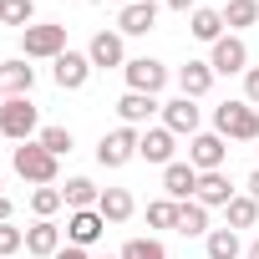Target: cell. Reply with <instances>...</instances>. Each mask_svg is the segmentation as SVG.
Returning <instances> with one entry per match:
<instances>
[{"label": "cell", "mask_w": 259, "mask_h": 259, "mask_svg": "<svg viewBox=\"0 0 259 259\" xmlns=\"http://www.w3.org/2000/svg\"><path fill=\"white\" fill-rule=\"evenodd\" d=\"M87 56H92V66H127V46H122V31H97L92 36V46H87Z\"/></svg>", "instance_id": "4fadbf2b"}, {"label": "cell", "mask_w": 259, "mask_h": 259, "mask_svg": "<svg viewBox=\"0 0 259 259\" xmlns=\"http://www.w3.org/2000/svg\"><path fill=\"white\" fill-rule=\"evenodd\" d=\"M56 259H92V254H87V249H76V244H66V249H61Z\"/></svg>", "instance_id": "e575fe53"}, {"label": "cell", "mask_w": 259, "mask_h": 259, "mask_svg": "<svg viewBox=\"0 0 259 259\" xmlns=\"http://www.w3.org/2000/svg\"><path fill=\"white\" fill-rule=\"evenodd\" d=\"M138 143H143L138 127H112V133H102V143H97V163L102 168H127L138 158Z\"/></svg>", "instance_id": "5b68a950"}, {"label": "cell", "mask_w": 259, "mask_h": 259, "mask_svg": "<svg viewBox=\"0 0 259 259\" xmlns=\"http://www.w3.org/2000/svg\"><path fill=\"white\" fill-rule=\"evenodd\" d=\"M163 193H168L173 203H188V198L198 193V168H193V163H168V168H163Z\"/></svg>", "instance_id": "5bb4252c"}, {"label": "cell", "mask_w": 259, "mask_h": 259, "mask_svg": "<svg viewBox=\"0 0 259 259\" xmlns=\"http://www.w3.org/2000/svg\"><path fill=\"white\" fill-rule=\"evenodd\" d=\"M36 21V0H0V26H31Z\"/></svg>", "instance_id": "83f0119b"}, {"label": "cell", "mask_w": 259, "mask_h": 259, "mask_svg": "<svg viewBox=\"0 0 259 259\" xmlns=\"http://www.w3.org/2000/svg\"><path fill=\"white\" fill-rule=\"evenodd\" d=\"M133 6H158V0H133Z\"/></svg>", "instance_id": "ab89813d"}, {"label": "cell", "mask_w": 259, "mask_h": 259, "mask_svg": "<svg viewBox=\"0 0 259 259\" xmlns=\"http://www.w3.org/2000/svg\"><path fill=\"white\" fill-rule=\"evenodd\" d=\"M224 158H229V148H224L219 133H198V138H188V163H193L198 173H219Z\"/></svg>", "instance_id": "30bf717a"}, {"label": "cell", "mask_w": 259, "mask_h": 259, "mask_svg": "<svg viewBox=\"0 0 259 259\" xmlns=\"http://www.w3.org/2000/svg\"><path fill=\"white\" fill-rule=\"evenodd\" d=\"M51 158H61V153H71V133H66V127H41V138H36Z\"/></svg>", "instance_id": "1f68e13d"}, {"label": "cell", "mask_w": 259, "mask_h": 259, "mask_svg": "<svg viewBox=\"0 0 259 259\" xmlns=\"http://www.w3.org/2000/svg\"><path fill=\"white\" fill-rule=\"evenodd\" d=\"M133 193H127V188H102V198H97V213L107 219V224H127V219H133Z\"/></svg>", "instance_id": "ffe728a7"}, {"label": "cell", "mask_w": 259, "mask_h": 259, "mask_svg": "<svg viewBox=\"0 0 259 259\" xmlns=\"http://www.w3.org/2000/svg\"><path fill=\"white\" fill-rule=\"evenodd\" d=\"M153 112H163V102L148 97V92H122V97H117V117H122V127H138V122H148Z\"/></svg>", "instance_id": "ac0fdd59"}, {"label": "cell", "mask_w": 259, "mask_h": 259, "mask_svg": "<svg viewBox=\"0 0 259 259\" xmlns=\"http://www.w3.org/2000/svg\"><path fill=\"white\" fill-rule=\"evenodd\" d=\"M92 71H97V66H92V56H87V51H61V56L51 61V76H56V87H61V92H81Z\"/></svg>", "instance_id": "52a82bcc"}, {"label": "cell", "mask_w": 259, "mask_h": 259, "mask_svg": "<svg viewBox=\"0 0 259 259\" xmlns=\"http://www.w3.org/2000/svg\"><path fill=\"white\" fill-rule=\"evenodd\" d=\"M213 133L224 143H254L259 138V112L249 102H219L213 107Z\"/></svg>", "instance_id": "6da1fadb"}, {"label": "cell", "mask_w": 259, "mask_h": 259, "mask_svg": "<svg viewBox=\"0 0 259 259\" xmlns=\"http://www.w3.org/2000/svg\"><path fill=\"white\" fill-rule=\"evenodd\" d=\"M224 213H229V224H224V229H234V234H239V229H254V224H259V203H254L249 193H234Z\"/></svg>", "instance_id": "cb8c5ba5"}, {"label": "cell", "mask_w": 259, "mask_h": 259, "mask_svg": "<svg viewBox=\"0 0 259 259\" xmlns=\"http://www.w3.org/2000/svg\"><path fill=\"white\" fill-rule=\"evenodd\" d=\"M61 198H66V208L76 213V208H97V198H102V188H97L92 178H66V188H61Z\"/></svg>", "instance_id": "603a6c76"}, {"label": "cell", "mask_w": 259, "mask_h": 259, "mask_svg": "<svg viewBox=\"0 0 259 259\" xmlns=\"http://www.w3.org/2000/svg\"><path fill=\"white\" fill-rule=\"evenodd\" d=\"M122 76H127V92H148V97H158L168 87V66L153 61V56H133L122 66Z\"/></svg>", "instance_id": "8992f818"}, {"label": "cell", "mask_w": 259, "mask_h": 259, "mask_svg": "<svg viewBox=\"0 0 259 259\" xmlns=\"http://www.w3.org/2000/svg\"><path fill=\"white\" fill-rule=\"evenodd\" d=\"M61 51H71L61 21H41V26H26V31H21V56H26V61H56Z\"/></svg>", "instance_id": "7a4b0ae2"}, {"label": "cell", "mask_w": 259, "mask_h": 259, "mask_svg": "<svg viewBox=\"0 0 259 259\" xmlns=\"http://www.w3.org/2000/svg\"><path fill=\"white\" fill-rule=\"evenodd\" d=\"M148 224L153 229H178V203L173 198H153L148 203Z\"/></svg>", "instance_id": "f546056e"}, {"label": "cell", "mask_w": 259, "mask_h": 259, "mask_svg": "<svg viewBox=\"0 0 259 259\" xmlns=\"http://www.w3.org/2000/svg\"><path fill=\"white\" fill-rule=\"evenodd\" d=\"M249 198H254V203H259V168H254V173H249Z\"/></svg>", "instance_id": "8d00e7d4"}, {"label": "cell", "mask_w": 259, "mask_h": 259, "mask_svg": "<svg viewBox=\"0 0 259 259\" xmlns=\"http://www.w3.org/2000/svg\"><path fill=\"white\" fill-rule=\"evenodd\" d=\"M249 259H259V239H254V244H249Z\"/></svg>", "instance_id": "f35d334b"}, {"label": "cell", "mask_w": 259, "mask_h": 259, "mask_svg": "<svg viewBox=\"0 0 259 259\" xmlns=\"http://www.w3.org/2000/svg\"><path fill=\"white\" fill-rule=\"evenodd\" d=\"M66 244H61V229L51 224V219H36L31 229H26V254H36V259H56Z\"/></svg>", "instance_id": "9a60e30c"}, {"label": "cell", "mask_w": 259, "mask_h": 259, "mask_svg": "<svg viewBox=\"0 0 259 259\" xmlns=\"http://www.w3.org/2000/svg\"><path fill=\"white\" fill-rule=\"evenodd\" d=\"M87 6H102V0H87Z\"/></svg>", "instance_id": "b9f144b4"}, {"label": "cell", "mask_w": 259, "mask_h": 259, "mask_svg": "<svg viewBox=\"0 0 259 259\" xmlns=\"http://www.w3.org/2000/svg\"><path fill=\"white\" fill-rule=\"evenodd\" d=\"M188 31L198 36V41H224V11H208V6H198L193 16H188Z\"/></svg>", "instance_id": "7402d4cb"}, {"label": "cell", "mask_w": 259, "mask_h": 259, "mask_svg": "<svg viewBox=\"0 0 259 259\" xmlns=\"http://www.w3.org/2000/svg\"><path fill=\"white\" fill-rule=\"evenodd\" d=\"M208 87H213V66H208V61H183V71H178V92L198 102Z\"/></svg>", "instance_id": "44dd1931"}, {"label": "cell", "mask_w": 259, "mask_h": 259, "mask_svg": "<svg viewBox=\"0 0 259 259\" xmlns=\"http://www.w3.org/2000/svg\"><path fill=\"white\" fill-rule=\"evenodd\" d=\"M224 26H229V31L259 26V0H229V6H224Z\"/></svg>", "instance_id": "484cf974"}, {"label": "cell", "mask_w": 259, "mask_h": 259, "mask_svg": "<svg viewBox=\"0 0 259 259\" xmlns=\"http://www.w3.org/2000/svg\"><path fill=\"white\" fill-rule=\"evenodd\" d=\"M163 127L173 138H198V102L193 97H173V102H163Z\"/></svg>", "instance_id": "9c48e42d"}, {"label": "cell", "mask_w": 259, "mask_h": 259, "mask_svg": "<svg viewBox=\"0 0 259 259\" xmlns=\"http://www.w3.org/2000/svg\"><path fill=\"white\" fill-rule=\"evenodd\" d=\"M0 188H6V178H0Z\"/></svg>", "instance_id": "ee69618b"}, {"label": "cell", "mask_w": 259, "mask_h": 259, "mask_svg": "<svg viewBox=\"0 0 259 259\" xmlns=\"http://www.w3.org/2000/svg\"><path fill=\"white\" fill-rule=\"evenodd\" d=\"M153 26H158V6H133V0H127L122 16H117V31L122 36H148Z\"/></svg>", "instance_id": "d6986e66"}, {"label": "cell", "mask_w": 259, "mask_h": 259, "mask_svg": "<svg viewBox=\"0 0 259 259\" xmlns=\"http://www.w3.org/2000/svg\"><path fill=\"white\" fill-rule=\"evenodd\" d=\"M122 259H168V249L158 239H127L122 244Z\"/></svg>", "instance_id": "4dcf8cb0"}, {"label": "cell", "mask_w": 259, "mask_h": 259, "mask_svg": "<svg viewBox=\"0 0 259 259\" xmlns=\"http://www.w3.org/2000/svg\"><path fill=\"white\" fill-rule=\"evenodd\" d=\"M16 249H26V229H16V224H0V259H11Z\"/></svg>", "instance_id": "d6a6232c"}, {"label": "cell", "mask_w": 259, "mask_h": 259, "mask_svg": "<svg viewBox=\"0 0 259 259\" xmlns=\"http://www.w3.org/2000/svg\"><path fill=\"white\" fill-rule=\"evenodd\" d=\"M0 138H11V143L41 138V117H36L31 97H6V107H0Z\"/></svg>", "instance_id": "3957f363"}, {"label": "cell", "mask_w": 259, "mask_h": 259, "mask_svg": "<svg viewBox=\"0 0 259 259\" xmlns=\"http://www.w3.org/2000/svg\"><path fill=\"white\" fill-rule=\"evenodd\" d=\"M102 234H107V219H102L97 208H76V213H66V244H76V249H92Z\"/></svg>", "instance_id": "8fae6325"}, {"label": "cell", "mask_w": 259, "mask_h": 259, "mask_svg": "<svg viewBox=\"0 0 259 259\" xmlns=\"http://www.w3.org/2000/svg\"><path fill=\"white\" fill-rule=\"evenodd\" d=\"M208 66H213V76H239V71H249V46H244V36H224V41H213Z\"/></svg>", "instance_id": "ba28073f"}, {"label": "cell", "mask_w": 259, "mask_h": 259, "mask_svg": "<svg viewBox=\"0 0 259 259\" xmlns=\"http://www.w3.org/2000/svg\"><path fill=\"white\" fill-rule=\"evenodd\" d=\"M168 6H173V11H183V16H193V11H198V0H168Z\"/></svg>", "instance_id": "d590c367"}, {"label": "cell", "mask_w": 259, "mask_h": 259, "mask_svg": "<svg viewBox=\"0 0 259 259\" xmlns=\"http://www.w3.org/2000/svg\"><path fill=\"white\" fill-rule=\"evenodd\" d=\"M11 168L26 178V183H36V188H46V183H56V158L41 148V143H21L16 153H11Z\"/></svg>", "instance_id": "277c9868"}, {"label": "cell", "mask_w": 259, "mask_h": 259, "mask_svg": "<svg viewBox=\"0 0 259 259\" xmlns=\"http://www.w3.org/2000/svg\"><path fill=\"white\" fill-rule=\"evenodd\" d=\"M0 107H6V92H0Z\"/></svg>", "instance_id": "7bdbcfd3"}, {"label": "cell", "mask_w": 259, "mask_h": 259, "mask_svg": "<svg viewBox=\"0 0 259 259\" xmlns=\"http://www.w3.org/2000/svg\"><path fill=\"white\" fill-rule=\"evenodd\" d=\"M244 102H249V107H259V66H249V71H244Z\"/></svg>", "instance_id": "836d02e7"}, {"label": "cell", "mask_w": 259, "mask_h": 259, "mask_svg": "<svg viewBox=\"0 0 259 259\" xmlns=\"http://www.w3.org/2000/svg\"><path fill=\"white\" fill-rule=\"evenodd\" d=\"M102 259H122V254H102Z\"/></svg>", "instance_id": "60d3db41"}, {"label": "cell", "mask_w": 259, "mask_h": 259, "mask_svg": "<svg viewBox=\"0 0 259 259\" xmlns=\"http://www.w3.org/2000/svg\"><path fill=\"white\" fill-rule=\"evenodd\" d=\"M178 234H203V239H208V208H203L198 198L178 203Z\"/></svg>", "instance_id": "d4e9b609"}, {"label": "cell", "mask_w": 259, "mask_h": 259, "mask_svg": "<svg viewBox=\"0 0 259 259\" xmlns=\"http://www.w3.org/2000/svg\"><path fill=\"white\" fill-rule=\"evenodd\" d=\"M56 208H66V198H61V188H56V183L31 188V213H36V219H51Z\"/></svg>", "instance_id": "f1b7e54d"}, {"label": "cell", "mask_w": 259, "mask_h": 259, "mask_svg": "<svg viewBox=\"0 0 259 259\" xmlns=\"http://www.w3.org/2000/svg\"><path fill=\"white\" fill-rule=\"evenodd\" d=\"M173 153H178V138L168 133V127H148V133H143V143H138V158H143V163H158V168L178 163Z\"/></svg>", "instance_id": "7c38bea8"}, {"label": "cell", "mask_w": 259, "mask_h": 259, "mask_svg": "<svg viewBox=\"0 0 259 259\" xmlns=\"http://www.w3.org/2000/svg\"><path fill=\"white\" fill-rule=\"evenodd\" d=\"M0 224H11V198L0 193Z\"/></svg>", "instance_id": "74e56055"}, {"label": "cell", "mask_w": 259, "mask_h": 259, "mask_svg": "<svg viewBox=\"0 0 259 259\" xmlns=\"http://www.w3.org/2000/svg\"><path fill=\"white\" fill-rule=\"evenodd\" d=\"M31 87H36V66H26V56L0 61V92L6 97H31Z\"/></svg>", "instance_id": "2e32d148"}, {"label": "cell", "mask_w": 259, "mask_h": 259, "mask_svg": "<svg viewBox=\"0 0 259 259\" xmlns=\"http://www.w3.org/2000/svg\"><path fill=\"white\" fill-rule=\"evenodd\" d=\"M239 254H244V244L234 229H208V259H239Z\"/></svg>", "instance_id": "4316f807"}, {"label": "cell", "mask_w": 259, "mask_h": 259, "mask_svg": "<svg viewBox=\"0 0 259 259\" xmlns=\"http://www.w3.org/2000/svg\"><path fill=\"white\" fill-rule=\"evenodd\" d=\"M234 193H239V188L229 183V173H224V168H219V173H198V193H193V198H198L203 208H229V198H234Z\"/></svg>", "instance_id": "e0dca14e"}]
</instances>
